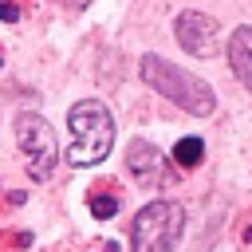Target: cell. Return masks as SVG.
Here are the masks:
<instances>
[{
  "mask_svg": "<svg viewBox=\"0 0 252 252\" xmlns=\"http://www.w3.org/2000/svg\"><path fill=\"white\" fill-rule=\"evenodd\" d=\"M138 71H142V83L154 87L158 94H165L173 106H181V110H189L197 118L217 110V94L201 75H193V71H185V67H177V63H169L161 55H142Z\"/></svg>",
  "mask_w": 252,
  "mask_h": 252,
  "instance_id": "cell-1",
  "label": "cell"
},
{
  "mask_svg": "<svg viewBox=\"0 0 252 252\" xmlns=\"http://www.w3.org/2000/svg\"><path fill=\"white\" fill-rule=\"evenodd\" d=\"M67 126H71V146H67L63 158H67L75 169L98 165V161L110 154V146H114V118H110V110H106L98 98L75 102L71 114H67Z\"/></svg>",
  "mask_w": 252,
  "mask_h": 252,
  "instance_id": "cell-2",
  "label": "cell"
},
{
  "mask_svg": "<svg viewBox=\"0 0 252 252\" xmlns=\"http://www.w3.org/2000/svg\"><path fill=\"white\" fill-rule=\"evenodd\" d=\"M181 232H185V209L177 201H150L130 224V248L134 252H173Z\"/></svg>",
  "mask_w": 252,
  "mask_h": 252,
  "instance_id": "cell-3",
  "label": "cell"
},
{
  "mask_svg": "<svg viewBox=\"0 0 252 252\" xmlns=\"http://www.w3.org/2000/svg\"><path fill=\"white\" fill-rule=\"evenodd\" d=\"M16 142H20L24 158H28L32 181H47L55 173V165H59V142H55L51 122L39 118V114H32V110L16 114Z\"/></svg>",
  "mask_w": 252,
  "mask_h": 252,
  "instance_id": "cell-4",
  "label": "cell"
},
{
  "mask_svg": "<svg viewBox=\"0 0 252 252\" xmlns=\"http://www.w3.org/2000/svg\"><path fill=\"white\" fill-rule=\"evenodd\" d=\"M173 32H177V43L197 59H213L220 51V24L205 12H181Z\"/></svg>",
  "mask_w": 252,
  "mask_h": 252,
  "instance_id": "cell-5",
  "label": "cell"
},
{
  "mask_svg": "<svg viewBox=\"0 0 252 252\" xmlns=\"http://www.w3.org/2000/svg\"><path fill=\"white\" fill-rule=\"evenodd\" d=\"M126 169H130V177H134L142 189H158V185L169 181V161H165V154H161L154 142H146V138H134V142L126 146Z\"/></svg>",
  "mask_w": 252,
  "mask_h": 252,
  "instance_id": "cell-6",
  "label": "cell"
},
{
  "mask_svg": "<svg viewBox=\"0 0 252 252\" xmlns=\"http://www.w3.org/2000/svg\"><path fill=\"white\" fill-rule=\"evenodd\" d=\"M228 67L244 83V91H252V24H244L228 35Z\"/></svg>",
  "mask_w": 252,
  "mask_h": 252,
  "instance_id": "cell-7",
  "label": "cell"
},
{
  "mask_svg": "<svg viewBox=\"0 0 252 252\" xmlns=\"http://www.w3.org/2000/svg\"><path fill=\"white\" fill-rule=\"evenodd\" d=\"M201 158H205V142H201V138H181V142L173 146V161L185 165V169L201 165Z\"/></svg>",
  "mask_w": 252,
  "mask_h": 252,
  "instance_id": "cell-8",
  "label": "cell"
},
{
  "mask_svg": "<svg viewBox=\"0 0 252 252\" xmlns=\"http://www.w3.org/2000/svg\"><path fill=\"white\" fill-rule=\"evenodd\" d=\"M91 213H94L98 220H106V217L118 213V201H114V197H91Z\"/></svg>",
  "mask_w": 252,
  "mask_h": 252,
  "instance_id": "cell-9",
  "label": "cell"
},
{
  "mask_svg": "<svg viewBox=\"0 0 252 252\" xmlns=\"http://www.w3.org/2000/svg\"><path fill=\"white\" fill-rule=\"evenodd\" d=\"M244 240H248V244H252V224H248V232H244Z\"/></svg>",
  "mask_w": 252,
  "mask_h": 252,
  "instance_id": "cell-10",
  "label": "cell"
}]
</instances>
